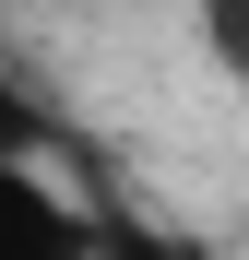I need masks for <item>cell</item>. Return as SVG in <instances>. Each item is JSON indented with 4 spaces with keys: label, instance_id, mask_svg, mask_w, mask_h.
<instances>
[{
    "label": "cell",
    "instance_id": "obj_1",
    "mask_svg": "<svg viewBox=\"0 0 249 260\" xmlns=\"http://www.w3.org/2000/svg\"><path fill=\"white\" fill-rule=\"evenodd\" d=\"M0 260H131V237L95 201H71L48 154H12L0 166Z\"/></svg>",
    "mask_w": 249,
    "mask_h": 260
},
{
    "label": "cell",
    "instance_id": "obj_2",
    "mask_svg": "<svg viewBox=\"0 0 249 260\" xmlns=\"http://www.w3.org/2000/svg\"><path fill=\"white\" fill-rule=\"evenodd\" d=\"M190 36H202V59H214V71L249 83V0H190Z\"/></svg>",
    "mask_w": 249,
    "mask_h": 260
},
{
    "label": "cell",
    "instance_id": "obj_3",
    "mask_svg": "<svg viewBox=\"0 0 249 260\" xmlns=\"http://www.w3.org/2000/svg\"><path fill=\"white\" fill-rule=\"evenodd\" d=\"M131 260H154V248H131Z\"/></svg>",
    "mask_w": 249,
    "mask_h": 260
}]
</instances>
